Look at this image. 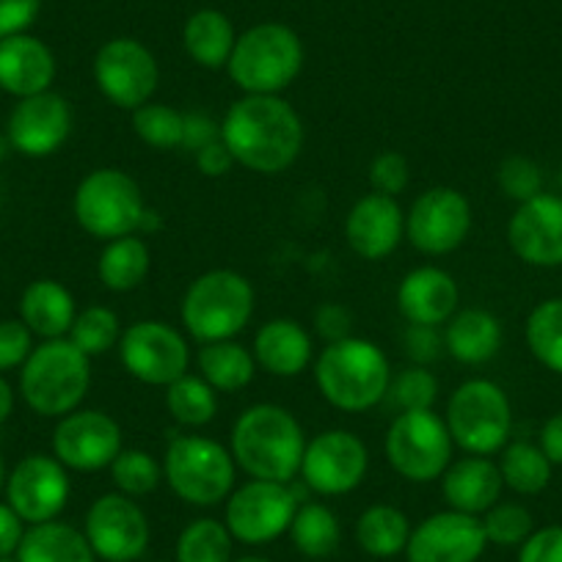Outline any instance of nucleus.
Masks as SVG:
<instances>
[{
	"mask_svg": "<svg viewBox=\"0 0 562 562\" xmlns=\"http://www.w3.org/2000/svg\"><path fill=\"white\" fill-rule=\"evenodd\" d=\"M237 166L262 177L284 175L304 153V122L281 94H243L221 122Z\"/></svg>",
	"mask_w": 562,
	"mask_h": 562,
	"instance_id": "nucleus-1",
	"label": "nucleus"
},
{
	"mask_svg": "<svg viewBox=\"0 0 562 562\" xmlns=\"http://www.w3.org/2000/svg\"><path fill=\"white\" fill-rule=\"evenodd\" d=\"M306 434L299 416L284 405H248L232 425L229 452L251 480L293 483L301 474Z\"/></svg>",
	"mask_w": 562,
	"mask_h": 562,
	"instance_id": "nucleus-2",
	"label": "nucleus"
},
{
	"mask_svg": "<svg viewBox=\"0 0 562 562\" xmlns=\"http://www.w3.org/2000/svg\"><path fill=\"white\" fill-rule=\"evenodd\" d=\"M392 364L381 345L348 337L323 348L315 359V386L328 405L345 414H364L386 400Z\"/></svg>",
	"mask_w": 562,
	"mask_h": 562,
	"instance_id": "nucleus-3",
	"label": "nucleus"
},
{
	"mask_svg": "<svg viewBox=\"0 0 562 562\" xmlns=\"http://www.w3.org/2000/svg\"><path fill=\"white\" fill-rule=\"evenodd\" d=\"M257 306L254 284L243 273L215 268L188 284L180 304L182 328L199 345L235 339L248 328Z\"/></svg>",
	"mask_w": 562,
	"mask_h": 562,
	"instance_id": "nucleus-4",
	"label": "nucleus"
},
{
	"mask_svg": "<svg viewBox=\"0 0 562 562\" xmlns=\"http://www.w3.org/2000/svg\"><path fill=\"white\" fill-rule=\"evenodd\" d=\"M91 389V359L67 337L45 339L20 370V394L34 414L61 419L83 405Z\"/></svg>",
	"mask_w": 562,
	"mask_h": 562,
	"instance_id": "nucleus-5",
	"label": "nucleus"
},
{
	"mask_svg": "<svg viewBox=\"0 0 562 562\" xmlns=\"http://www.w3.org/2000/svg\"><path fill=\"white\" fill-rule=\"evenodd\" d=\"M304 42L290 25L259 23L237 34L226 72L243 94H281L304 69Z\"/></svg>",
	"mask_w": 562,
	"mask_h": 562,
	"instance_id": "nucleus-6",
	"label": "nucleus"
},
{
	"mask_svg": "<svg viewBox=\"0 0 562 562\" xmlns=\"http://www.w3.org/2000/svg\"><path fill=\"white\" fill-rule=\"evenodd\" d=\"M164 483L191 507H215L235 491L237 463L229 447L196 434H180L164 452Z\"/></svg>",
	"mask_w": 562,
	"mask_h": 562,
	"instance_id": "nucleus-7",
	"label": "nucleus"
},
{
	"mask_svg": "<svg viewBox=\"0 0 562 562\" xmlns=\"http://www.w3.org/2000/svg\"><path fill=\"white\" fill-rule=\"evenodd\" d=\"M72 213L80 229L94 240H116L135 235L147 218V202L138 182L122 169H94L78 182Z\"/></svg>",
	"mask_w": 562,
	"mask_h": 562,
	"instance_id": "nucleus-8",
	"label": "nucleus"
},
{
	"mask_svg": "<svg viewBox=\"0 0 562 562\" xmlns=\"http://www.w3.org/2000/svg\"><path fill=\"white\" fill-rule=\"evenodd\" d=\"M445 422L458 450L491 458L510 441V397L488 378H469L447 400Z\"/></svg>",
	"mask_w": 562,
	"mask_h": 562,
	"instance_id": "nucleus-9",
	"label": "nucleus"
},
{
	"mask_svg": "<svg viewBox=\"0 0 562 562\" xmlns=\"http://www.w3.org/2000/svg\"><path fill=\"white\" fill-rule=\"evenodd\" d=\"M386 463L403 480L428 485L441 480L456 458V441L447 430L445 416L428 411H403L392 419L383 439Z\"/></svg>",
	"mask_w": 562,
	"mask_h": 562,
	"instance_id": "nucleus-10",
	"label": "nucleus"
},
{
	"mask_svg": "<svg viewBox=\"0 0 562 562\" xmlns=\"http://www.w3.org/2000/svg\"><path fill=\"white\" fill-rule=\"evenodd\" d=\"M301 499L290 483L248 480L226 499L224 524L235 543L265 546L288 532Z\"/></svg>",
	"mask_w": 562,
	"mask_h": 562,
	"instance_id": "nucleus-11",
	"label": "nucleus"
},
{
	"mask_svg": "<svg viewBox=\"0 0 562 562\" xmlns=\"http://www.w3.org/2000/svg\"><path fill=\"white\" fill-rule=\"evenodd\" d=\"M119 361L135 381L166 389L191 372V345L166 321H135L119 339Z\"/></svg>",
	"mask_w": 562,
	"mask_h": 562,
	"instance_id": "nucleus-12",
	"label": "nucleus"
},
{
	"mask_svg": "<svg viewBox=\"0 0 562 562\" xmlns=\"http://www.w3.org/2000/svg\"><path fill=\"white\" fill-rule=\"evenodd\" d=\"M94 83L111 105L135 111L153 102L158 91V58L144 42L133 36L108 40L94 56Z\"/></svg>",
	"mask_w": 562,
	"mask_h": 562,
	"instance_id": "nucleus-13",
	"label": "nucleus"
},
{
	"mask_svg": "<svg viewBox=\"0 0 562 562\" xmlns=\"http://www.w3.org/2000/svg\"><path fill=\"white\" fill-rule=\"evenodd\" d=\"M83 535L102 562H138L149 551L153 524L138 499L119 491L102 494L86 510Z\"/></svg>",
	"mask_w": 562,
	"mask_h": 562,
	"instance_id": "nucleus-14",
	"label": "nucleus"
},
{
	"mask_svg": "<svg viewBox=\"0 0 562 562\" xmlns=\"http://www.w3.org/2000/svg\"><path fill=\"white\" fill-rule=\"evenodd\" d=\"M472 232V204L458 188L436 186L414 199L405 213V240L425 257L458 251Z\"/></svg>",
	"mask_w": 562,
	"mask_h": 562,
	"instance_id": "nucleus-15",
	"label": "nucleus"
},
{
	"mask_svg": "<svg viewBox=\"0 0 562 562\" xmlns=\"http://www.w3.org/2000/svg\"><path fill=\"white\" fill-rule=\"evenodd\" d=\"M370 472V450L356 434L323 430L306 441L301 474L306 488L321 496H345L359 488Z\"/></svg>",
	"mask_w": 562,
	"mask_h": 562,
	"instance_id": "nucleus-16",
	"label": "nucleus"
},
{
	"mask_svg": "<svg viewBox=\"0 0 562 562\" xmlns=\"http://www.w3.org/2000/svg\"><path fill=\"white\" fill-rule=\"evenodd\" d=\"M124 450L122 425L100 408H78L61 416L53 430V456L72 472L111 469Z\"/></svg>",
	"mask_w": 562,
	"mask_h": 562,
	"instance_id": "nucleus-17",
	"label": "nucleus"
},
{
	"mask_svg": "<svg viewBox=\"0 0 562 562\" xmlns=\"http://www.w3.org/2000/svg\"><path fill=\"white\" fill-rule=\"evenodd\" d=\"M3 488H7V505L31 527L56 521L72 494L69 469L56 456L45 452L25 456L7 474Z\"/></svg>",
	"mask_w": 562,
	"mask_h": 562,
	"instance_id": "nucleus-18",
	"label": "nucleus"
},
{
	"mask_svg": "<svg viewBox=\"0 0 562 562\" xmlns=\"http://www.w3.org/2000/svg\"><path fill=\"white\" fill-rule=\"evenodd\" d=\"M488 549L483 521L458 510H441L422 518L411 529L405 560L408 562H477Z\"/></svg>",
	"mask_w": 562,
	"mask_h": 562,
	"instance_id": "nucleus-19",
	"label": "nucleus"
},
{
	"mask_svg": "<svg viewBox=\"0 0 562 562\" xmlns=\"http://www.w3.org/2000/svg\"><path fill=\"white\" fill-rule=\"evenodd\" d=\"M72 133V108L56 91L18 100L9 113L7 135L14 153L25 158H47L67 144Z\"/></svg>",
	"mask_w": 562,
	"mask_h": 562,
	"instance_id": "nucleus-20",
	"label": "nucleus"
},
{
	"mask_svg": "<svg viewBox=\"0 0 562 562\" xmlns=\"http://www.w3.org/2000/svg\"><path fill=\"white\" fill-rule=\"evenodd\" d=\"M507 243L521 262L535 268L562 265V196L540 193L521 202L507 224Z\"/></svg>",
	"mask_w": 562,
	"mask_h": 562,
	"instance_id": "nucleus-21",
	"label": "nucleus"
},
{
	"mask_svg": "<svg viewBox=\"0 0 562 562\" xmlns=\"http://www.w3.org/2000/svg\"><path fill=\"white\" fill-rule=\"evenodd\" d=\"M345 240L350 251L370 262L392 257L405 240V210L400 207L397 199L367 193L345 218Z\"/></svg>",
	"mask_w": 562,
	"mask_h": 562,
	"instance_id": "nucleus-22",
	"label": "nucleus"
},
{
	"mask_svg": "<svg viewBox=\"0 0 562 562\" xmlns=\"http://www.w3.org/2000/svg\"><path fill=\"white\" fill-rule=\"evenodd\" d=\"M461 304V290L450 270L422 265L408 270L397 288V310L411 326H447Z\"/></svg>",
	"mask_w": 562,
	"mask_h": 562,
	"instance_id": "nucleus-23",
	"label": "nucleus"
},
{
	"mask_svg": "<svg viewBox=\"0 0 562 562\" xmlns=\"http://www.w3.org/2000/svg\"><path fill=\"white\" fill-rule=\"evenodd\" d=\"M58 64L50 47L31 34L0 40V89L25 100L53 89Z\"/></svg>",
	"mask_w": 562,
	"mask_h": 562,
	"instance_id": "nucleus-24",
	"label": "nucleus"
},
{
	"mask_svg": "<svg viewBox=\"0 0 562 562\" xmlns=\"http://www.w3.org/2000/svg\"><path fill=\"white\" fill-rule=\"evenodd\" d=\"M251 353L257 367L273 378H299L315 361L312 334L293 317H273L254 334Z\"/></svg>",
	"mask_w": 562,
	"mask_h": 562,
	"instance_id": "nucleus-25",
	"label": "nucleus"
},
{
	"mask_svg": "<svg viewBox=\"0 0 562 562\" xmlns=\"http://www.w3.org/2000/svg\"><path fill=\"white\" fill-rule=\"evenodd\" d=\"M502 472L499 463L485 456L452 458L447 472L441 474V496L447 507L467 516H483L502 499Z\"/></svg>",
	"mask_w": 562,
	"mask_h": 562,
	"instance_id": "nucleus-26",
	"label": "nucleus"
},
{
	"mask_svg": "<svg viewBox=\"0 0 562 562\" xmlns=\"http://www.w3.org/2000/svg\"><path fill=\"white\" fill-rule=\"evenodd\" d=\"M78 306H75L72 293L56 279H36L23 290L20 299V321L31 328L34 337L64 339L69 337Z\"/></svg>",
	"mask_w": 562,
	"mask_h": 562,
	"instance_id": "nucleus-27",
	"label": "nucleus"
},
{
	"mask_svg": "<svg viewBox=\"0 0 562 562\" xmlns=\"http://www.w3.org/2000/svg\"><path fill=\"white\" fill-rule=\"evenodd\" d=\"M502 348V323L488 310H458L445 326V350L461 364H485Z\"/></svg>",
	"mask_w": 562,
	"mask_h": 562,
	"instance_id": "nucleus-28",
	"label": "nucleus"
},
{
	"mask_svg": "<svg viewBox=\"0 0 562 562\" xmlns=\"http://www.w3.org/2000/svg\"><path fill=\"white\" fill-rule=\"evenodd\" d=\"M237 31L218 9H199L182 25V47L202 69H226L235 50Z\"/></svg>",
	"mask_w": 562,
	"mask_h": 562,
	"instance_id": "nucleus-29",
	"label": "nucleus"
},
{
	"mask_svg": "<svg viewBox=\"0 0 562 562\" xmlns=\"http://www.w3.org/2000/svg\"><path fill=\"white\" fill-rule=\"evenodd\" d=\"M153 268V251L138 235L108 240L97 259V279L111 293H133L147 281Z\"/></svg>",
	"mask_w": 562,
	"mask_h": 562,
	"instance_id": "nucleus-30",
	"label": "nucleus"
},
{
	"mask_svg": "<svg viewBox=\"0 0 562 562\" xmlns=\"http://www.w3.org/2000/svg\"><path fill=\"white\" fill-rule=\"evenodd\" d=\"M18 562H100L86 540L83 529L64 521L34 524L25 529Z\"/></svg>",
	"mask_w": 562,
	"mask_h": 562,
	"instance_id": "nucleus-31",
	"label": "nucleus"
},
{
	"mask_svg": "<svg viewBox=\"0 0 562 562\" xmlns=\"http://www.w3.org/2000/svg\"><path fill=\"white\" fill-rule=\"evenodd\" d=\"M196 370L215 392L235 394L254 381L259 367L251 348L237 339H224V342H207L199 348Z\"/></svg>",
	"mask_w": 562,
	"mask_h": 562,
	"instance_id": "nucleus-32",
	"label": "nucleus"
},
{
	"mask_svg": "<svg viewBox=\"0 0 562 562\" xmlns=\"http://www.w3.org/2000/svg\"><path fill=\"white\" fill-rule=\"evenodd\" d=\"M411 518L394 505H370L356 521V543L375 560L405 554L411 538Z\"/></svg>",
	"mask_w": 562,
	"mask_h": 562,
	"instance_id": "nucleus-33",
	"label": "nucleus"
},
{
	"mask_svg": "<svg viewBox=\"0 0 562 562\" xmlns=\"http://www.w3.org/2000/svg\"><path fill=\"white\" fill-rule=\"evenodd\" d=\"M288 535L299 554L310 560H326L342 543V524L337 513L323 502H304L295 510Z\"/></svg>",
	"mask_w": 562,
	"mask_h": 562,
	"instance_id": "nucleus-34",
	"label": "nucleus"
},
{
	"mask_svg": "<svg viewBox=\"0 0 562 562\" xmlns=\"http://www.w3.org/2000/svg\"><path fill=\"white\" fill-rule=\"evenodd\" d=\"M164 400L169 416L182 428H204L218 414V392L202 375H193V372L169 383Z\"/></svg>",
	"mask_w": 562,
	"mask_h": 562,
	"instance_id": "nucleus-35",
	"label": "nucleus"
},
{
	"mask_svg": "<svg viewBox=\"0 0 562 562\" xmlns=\"http://www.w3.org/2000/svg\"><path fill=\"white\" fill-rule=\"evenodd\" d=\"M235 560V538L218 518H196L186 524L177 538L175 562H232Z\"/></svg>",
	"mask_w": 562,
	"mask_h": 562,
	"instance_id": "nucleus-36",
	"label": "nucleus"
},
{
	"mask_svg": "<svg viewBox=\"0 0 562 562\" xmlns=\"http://www.w3.org/2000/svg\"><path fill=\"white\" fill-rule=\"evenodd\" d=\"M502 483L521 496H535L551 483V461L529 441H513L502 450Z\"/></svg>",
	"mask_w": 562,
	"mask_h": 562,
	"instance_id": "nucleus-37",
	"label": "nucleus"
},
{
	"mask_svg": "<svg viewBox=\"0 0 562 562\" xmlns=\"http://www.w3.org/2000/svg\"><path fill=\"white\" fill-rule=\"evenodd\" d=\"M527 345L546 370L562 375V299L540 301L527 317Z\"/></svg>",
	"mask_w": 562,
	"mask_h": 562,
	"instance_id": "nucleus-38",
	"label": "nucleus"
},
{
	"mask_svg": "<svg viewBox=\"0 0 562 562\" xmlns=\"http://www.w3.org/2000/svg\"><path fill=\"white\" fill-rule=\"evenodd\" d=\"M122 321L113 310L108 306H86L83 312H78L72 328H69V342L78 350H83L89 359L97 356H105L111 350L119 348V339H122Z\"/></svg>",
	"mask_w": 562,
	"mask_h": 562,
	"instance_id": "nucleus-39",
	"label": "nucleus"
},
{
	"mask_svg": "<svg viewBox=\"0 0 562 562\" xmlns=\"http://www.w3.org/2000/svg\"><path fill=\"white\" fill-rule=\"evenodd\" d=\"M111 480L119 494L140 499V496H149L160 488V483H164V463L155 456H149L147 450L127 447L111 463Z\"/></svg>",
	"mask_w": 562,
	"mask_h": 562,
	"instance_id": "nucleus-40",
	"label": "nucleus"
},
{
	"mask_svg": "<svg viewBox=\"0 0 562 562\" xmlns=\"http://www.w3.org/2000/svg\"><path fill=\"white\" fill-rule=\"evenodd\" d=\"M133 130L147 147L180 149L182 147V111L166 102H147L133 111Z\"/></svg>",
	"mask_w": 562,
	"mask_h": 562,
	"instance_id": "nucleus-41",
	"label": "nucleus"
},
{
	"mask_svg": "<svg viewBox=\"0 0 562 562\" xmlns=\"http://www.w3.org/2000/svg\"><path fill=\"white\" fill-rule=\"evenodd\" d=\"M439 400V378L428 367L408 364L405 370L394 372L392 383L383 403L394 405L397 414L403 411H428Z\"/></svg>",
	"mask_w": 562,
	"mask_h": 562,
	"instance_id": "nucleus-42",
	"label": "nucleus"
},
{
	"mask_svg": "<svg viewBox=\"0 0 562 562\" xmlns=\"http://www.w3.org/2000/svg\"><path fill=\"white\" fill-rule=\"evenodd\" d=\"M480 521H483L485 540L494 546H505V549L521 546L535 532L532 513L524 505H518V502L499 499L488 513L480 516Z\"/></svg>",
	"mask_w": 562,
	"mask_h": 562,
	"instance_id": "nucleus-43",
	"label": "nucleus"
},
{
	"mask_svg": "<svg viewBox=\"0 0 562 562\" xmlns=\"http://www.w3.org/2000/svg\"><path fill=\"white\" fill-rule=\"evenodd\" d=\"M496 182L502 193L518 204L543 193V171L532 158H524V155H510L502 160L496 169Z\"/></svg>",
	"mask_w": 562,
	"mask_h": 562,
	"instance_id": "nucleus-44",
	"label": "nucleus"
},
{
	"mask_svg": "<svg viewBox=\"0 0 562 562\" xmlns=\"http://www.w3.org/2000/svg\"><path fill=\"white\" fill-rule=\"evenodd\" d=\"M367 177H370L372 193L397 199L411 182V164L403 153L386 149V153H378L375 158H372Z\"/></svg>",
	"mask_w": 562,
	"mask_h": 562,
	"instance_id": "nucleus-45",
	"label": "nucleus"
},
{
	"mask_svg": "<svg viewBox=\"0 0 562 562\" xmlns=\"http://www.w3.org/2000/svg\"><path fill=\"white\" fill-rule=\"evenodd\" d=\"M34 348V334L20 317L0 321V375L9 370H23Z\"/></svg>",
	"mask_w": 562,
	"mask_h": 562,
	"instance_id": "nucleus-46",
	"label": "nucleus"
},
{
	"mask_svg": "<svg viewBox=\"0 0 562 562\" xmlns=\"http://www.w3.org/2000/svg\"><path fill=\"white\" fill-rule=\"evenodd\" d=\"M403 353L408 356L411 364L430 367L434 361H439L445 350V331L436 326H411L405 323L403 331Z\"/></svg>",
	"mask_w": 562,
	"mask_h": 562,
	"instance_id": "nucleus-47",
	"label": "nucleus"
},
{
	"mask_svg": "<svg viewBox=\"0 0 562 562\" xmlns=\"http://www.w3.org/2000/svg\"><path fill=\"white\" fill-rule=\"evenodd\" d=\"M518 562H562V527L535 529L518 546Z\"/></svg>",
	"mask_w": 562,
	"mask_h": 562,
	"instance_id": "nucleus-48",
	"label": "nucleus"
},
{
	"mask_svg": "<svg viewBox=\"0 0 562 562\" xmlns=\"http://www.w3.org/2000/svg\"><path fill=\"white\" fill-rule=\"evenodd\" d=\"M315 334L326 345L353 337V312L342 304H321L315 312Z\"/></svg>",
	"mask_w": 562,
	"mask_h": 562,
	"instance_id": "nucleus-49",
	"label": "nucleus"
},
{
	"mask_svg": "<svg viewBox=\"0 0 562 562\" xmlns=\"http://www.w3.org/2000/svg\"><path fill=\"white\" fill-rule=\"evenodd\" d=\"M221 138V122L207 116L204 111H188L182 113V147L186 153L196 155L207 144Z\"/></svg>",
	"mask_w": 562,
	"mask_h": 562,
	"instance_id": "nucleus-50",
	"label": "nucleus"
},
{
	"mask_svg": "<svg viewBox=\"0 0 562 562\" xmlns=\"http://www.w3.org/2000/svg\"><path fill=\"white\" fill-rule=\"evenodd\" d=\"M42 0H0V40L25 34L34 25Z\"/></svg>",
	"mask_w": 562,
	"mask_h": 562,
	"instance_id": "nucleus-51",
	"label": "nucleus"
},
{
	"mask_svg": "<svg viewBox=\"0 0 562 562\" xmlns=\"http://www.w3.org/2000/svg\"><path fill=\"white\" fill-rule=\"evenodd\" d=\"M193 160H196V169L202 171L204 177H210V180L226 177L237 166L235 158H232L229 147L224 144V138L213 140V144H207L204 149H199V153L193 155Z\"/></svg>",
	"mask_w": 562,
	"mask_h": 562,
	"instance_id": "nucleus-52",
	"label": "nucleus"
},
{
	"mask_svg": "<svg viewBox=\"0 0 562 562\" xmlns=\"http://www.w3.org/2000/svg\"><path fill=\"white\" fill-rule=\"evenodd\" d=\"M25 538V521L9 505L0 502V560L18 554Z\"/></svg>",
	"mask_w": 562,
	"mask_h": 562,
	"instance_id": "nucleus-53",
	"label": "nucleus"
},
{
	"mask_svg": "<svg viewBox=\"0 0 562 562\" xmlns=\"http://www.w3.org/2000/svg\"><path fill=\"white\" fill-rule=\"evenodd\" d=\"M540 450L549 458L551 467H562V411L551 416L540 430Z\"/></svg>",
	"mask_w": 562,
	"mask_h": 562,
	"instance_id": "nucleus-54",
	"label": "nucleus"
},
{
	"mask_svg": "<svg viewBox=\"0 0 562 562\" xmlns=\"http://www.w3.org/2000/svg\"><path fill=\"white\" fill-rule=\"evenodd\" d=\"M12 414H14V389L7 378L0 375V428L7 425Z\"/></svg>",
	"mask_w": 562,
	"mask_h": 562,
	"instance_id": "nucleus-55",
	"label": "nucleus"
},
{
	"mask_svg": "<svg viewBox=\"0 0 562 562\" xmlns=\"http://www.w3.org/2000/svg\"><path fill=\"white\" fill-rule=\"evenodd\" d=\"M232 562H273L270 557H262V554H243V557H235Z\"/></svg>",
	"mask_w": 562,
	"mask_h": 562,
	"instance_id": "nucleus-56",
	"label": "nucleus"
},
{
	"mask_svg": "<svg viewBox=\"0 0 562 562\" xmlns=\"http://www.w3.org/2000/svg\"><path fill=\"white\" fill-rule=\"evenodd\" d=\"M9 149H12V144H9V135L3 133V135H0V158H7Z\"/></svg>",
	"mask_w": 562,
	"mask_h": 562,
	"instance_id": "nucleus-57",
	"label": "nucleus"
},
{
	"mask_svg": "<svg viewBox=\"0 0 562 562\" xmlns=\"http://www.w3.org/2000/svg\"><path fill=\"white\" fill-rule=\"evenodd\" d=\"M7 485V461H3V452H0V491Z\"/></svg>",
	"mask_w": 562,
	"mask_h": 562,
	"instance_id": "nucleus-58",
	"label": "nucleus"
},
{
	"mask_svg": "<svg viewBox=\"0 0 562 562\" xmlns=\"http://www.w3.org/2000/svg\"><path fill=\"white\" fill-rule=\"evenodd\" d=\"M560 191H562V166H560Z\"/></svg>",
	"mask_w": 562,
	"mask_h": 562,
	"instance_id": "nucleus-59",
	"label": "nucleus"
},
{
	"mask_svg": "<svg viewBox=\"0 0 562 562\" xmlns=\"http://www.w3.org/2000/svg\"><path fill=\"white\" fill-rule=\"evenodd\" d=\"M0 562H18V560H12V557H9V560H0Z\"/></svg>",
	"mask_w": 562,
	"mask_h": 562,
	"instance_id": "nucleus-60",
	"label": "nucleus"
},
{
	"mask_svg": "<svg viewBox=\"0 0 562 562\" xmlns=\"http://www.w3.org/2000/svg\"><path fill=\"white\" fill-rule=\"evenodd\" d=\"M155 562H169V560H155Z\"/></svg>",
	"mask_w": 562,
	"mask_h": 562,
	"instance_id": "nucleus-61",
	"label": "nucleus"
}]
</instances>
